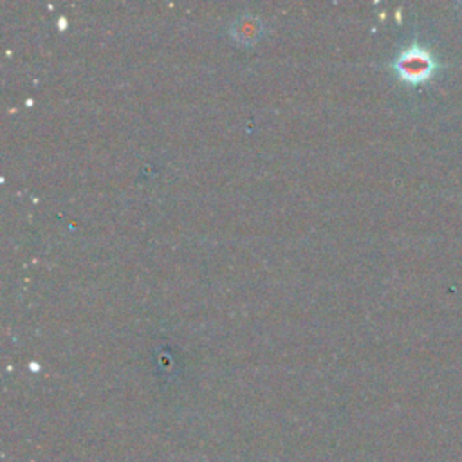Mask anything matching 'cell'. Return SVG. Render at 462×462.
Listing matches in <instances>:
<instances>
[{"label":"cell","mask_w":462,"mask_h":462,"mask_svg":"<svg viewBox=\"0 0 462 462\" xmlns=\"http://www.w3.org/2000/svg\"><path fill=\"white\" fill-rule=\"evenodd\" d=\"M435 67L437 65L433 56L424 47H419V45H411L404 49L395 60L397 74L410 83H420L428 79L433 74Z\"/></svg>","instance_id":"obj_1"}]
</instances>
